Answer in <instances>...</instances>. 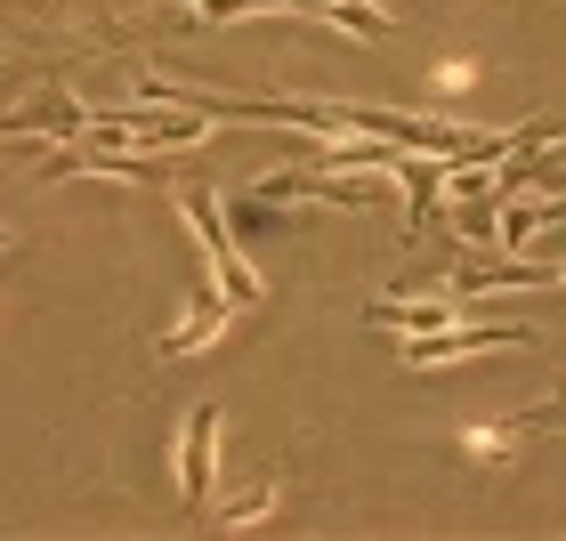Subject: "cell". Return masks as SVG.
Segmentation results:
<instances>
[{"mask_svg": "<svg viewBox=\"0 0 566 541\" xmlns=\"http://www.w3.org/2000/svg\"><path fill=\"white\" fill-rule=\"evenodd\" d=\"M170 202H178V219H187V235L202 243V259H211V283L235 299V316H243V307H260V299H268V275L243 259V243H235V226H227V211L211 202V187L170 178Z\"/></svg>", "mask_w": 566, "mask_h": 541, "instance_id": "6da1fadb", "label": "cell"}, {"mask_svg": "<svg viewBox=\"0 0 566 541\" xmlns=\"http://www.w3.org/2000/svg\"><path fill=\"white\" fill-rule=\"evenodd\" d=\"M195 24H243V17H316V24H340L356 41H380L389 33V9L373 0H178Z\"/></svg>", "mask_w": 566, "mask_h": 541, "instance_id": "7a4b0ae2", "label": "cell"}, {"mask_svg": "<svg viewBox=\"0 0 566 541\" xmlns=\"http://www.w3.org/2000/svg\"><path fill=\"white\" fill-rule=\"evenodd\" d=\"M485 348H534V331L526 323H446V331H413V340H397V364L413 372V380H429V372H446V364H470V356H485Z\"/></svg>", "mask_w": 566, "mask_h": 541, "instance_id": "3957f363", "label": "cell"}, {"mask_svg": "<svg viewBox=\"0 0 566 541\" xmlns=\"http://www.w3.org/2000/svg\"><path fill=\"white\" fill-rule=\"evenodd\" d=\"M219 436H227V412L219 404H195L187 428H178V509L211 526L219 509Z\"/></svg>", "mask_w": 566, "mask_h": 541, "instance_id": "277c9868", "label": "cell"}, {"mask_svg": "<svg viewBox=\"0 0 566 541\" xmlns=\"http://www.w3.org/2000/svg\"><path fill=\"white\" fill-rule=\"evenodd\" d=\"M494 178H485V162H461V170H446V219H453V235L461 243H478V251H502V235H494Z\"/></svg>", "mask_w": 566, "mask_h": 541, "instance_id": "5b68a950", "label": "cell"}, {"mask_svg": "<svg viewBox=\"0 0 566 541\" xmlns=\"http://www.w3.org/2000/svg\"><path fill=\"white\" fill-rule=\"evenodd\" d=\"M446 283H453L461 299H494V291H551V283H558V259H485V251H478V259H461Z\"/></svg>", "mask_w": 566, "mask_h": 541, "instance_id": "8992f818", "label": "cell"}, {"mask_svg": "<svg viewBox=\"0 0 566 541\" xmlns=\"http://www.w3.org/2000/svg\"><path fill=\"white\" fill-rule=\"evenodd\" d=\"M227 323H235V299H227L219 283H202V291L187 299V316H178L154 348H163V356H202V348H219V340H227Z\"/></svg>", "mask_w": 566, "mask_h": 541, "instance_id": "52a82bcc", "label": "cell"}, {"mask_svg": "<svg viewBox=\"0 0 566 541\" xmlns=\"http://www.w3.org/2000/svg\"><path fill=\"white\" fill-rule=\"evenodd\" d=\"M446 162H453V153H397V187H405V251H413L421 219H429V202H437V187H446Z\"/></svg>", "mask_w": 566, "mask_h": 541, "instance_id": "ba28073f", "label": "cell"}, {"mask_svg": "<svg viewBox=\"0 0 566 541\" xmlns=\"http://www.w3.org/2000/svg\"><path fill=\"white\" fill-rule=\"evenodd\" d=\"M518 436H534V428H526V412H510V421H470V428H461V453L494 469V460L518 453Z\"/></svg>", "mask_w": 566, "mask_h": 541, "instance_id": "9c48e42d", "label": "cell"}, {"mask_svg": "<svg viewBox=\"0 0 566 541\" xmlns=\"http://www.w3.org/2000/svg\"><path fill=\"white\" fill-rule=\"evenodd\" d=\"M275 501H283V477H268V485H251V494H243V501H219V509H211V526H219V533H243V526H268V518H275Z\"/></svg>", "mask_w": 566, "mask_h": 541, "instance_id": "30bf717a", "label": "cell"}, {"mask_svg": "<svg viewBox=\"0 0 566 541\" xmlns=\"http://www.w3.org/2000/svg\"><path fill=\"white\" fill-rule=\"evenodd\" d=\"M9 243H17V235H9V226H0V251H9Z\"/></svg>", "mask_w": 566, "mask_h": 541, "instance_id": "8fae6325", "label": "cell"}, {"mask_svg": "<svg viewBox=\"0 0 566 541\" xmlns=\"http://www.w3.org/2000/svg\"><path fill=\"white\" fill-rule=\"evenodd\" d=\"M558 396H566V372H558Z\"/></svg>", "mask_w": 566, "mask_h": 541, "instance_id": "7c38bea8", "label": "cell"}, {"mask_svg": "<svg viewBox=\"0 0 566 541\" xmlns=\"http://www.w3.org/2000/svg\"><path fill=\"white\" fill-rule=\"evenodd\" d=\"M558 283H566V259H558Z\"/></svg>", "mask_w": 566, "mask_h": 541, "instance_id": "4fadbf2b", "label": "cell"}]
</instances>
